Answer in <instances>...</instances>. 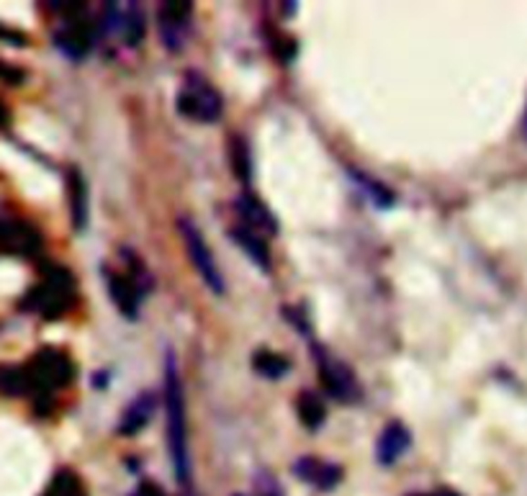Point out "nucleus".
Listing matches in <instances>:
<instances>
[{"instance_id":"obj_1","label":"nucleus","mask_w":527,"mask_h":496,"mask_svg":"<svg viewBox=\"0 0 527 496\" xmlns=\"http://www.w3.org/2000/svg\"><path fill=\"white\" fill-rule=\"evenodd\" d=\"M162 397H165V417H168V450H170L172 473L181 486L191 483V453H188V419H186V391L178 370V357L172 350L165 353L162 366Z\"/></svg>"},{"instance_id":"obj_2","label":"nucleus","mask_w":527,"mask_h":496,"mask_svg":"<svg viewBox=\"0 0 527 496\" xmlns=\"http://www.w3.org/2000/svg\"><path fill=\"white\" fill-rule=\"evenodd\" d=\"M75 304H78V284L70 270L57 263H44L42 281L24 294L18 309L36 314L46 322H55L70 312Z\"/></svg>"},{"instance_id":"obj_3","label":"nucleus","mask_w":527,"mask_h":496,"mask_svg":"<svg viewBox=\"0 0 527 496\" xmlns=\"http://www.w3.org/2000/svg\"><path fill=\"white\" fill-rule=\"evenodd\" d=\"M119 255L124 260V268L114 270L103 265L100 270H103V281H106V288H108V296L114 301V306L121 312V316L134 322L140 316L144 294L152 288V275H150V270L144 268L142 260L127 247Z\"/></svg>"},{"instance_id":"obj_4","label":"nucleus","mask_w":527,"mask_h":496,"mask_svg":"<svg viewBox=\"0 0 527 496\" xmlns=\"http://www.w3.org/2000/svg\"><path fill=\"white\" fill-rule=\"evenodd\" d=\"M26 373H29L31 397L36 401H52V394L59 388H67L75 381V363L65 350L57 347H42L39 353L31 355L26 363Z\"/></svg>"},{"instance_id":"obj_5","label":"nucleus","mask_w":527,"mask_h":496,"mask_svg":"<svg viewBox=\"0 0 527 496\" xmlns=\"http://www.w3.org/2000/svg\"><path fill=\"white\" fill-rule=\"evenodd\" d=\"M175 108L178 114L186 116L191 121H199V124H214L222 119L224 111V100L203 75L199 72H188L181 83V90L175 96Z\"/></svg>"},{"instance_id":"obj_6","label":"nucleus","mask_w":527,"mask_h":496,"mask_svg":"<svg viewBox=\"0 0 527 496\" xmlns=\"http://www.w3.org/2000/svg\"><path fill=\"white\" fill-rule=\"evenodd\" d=\"M178 234H181V242H183V247H186L188 260H191V265H193L196 273L201 275V281L209 285V291H212L214 296H224V294H227L224 275H222V270L216 265L209 244H206L203 234H201L199 224H196L193 219H188V216H181V219H178Z\"/></svg>"},{"instance_id":"obj_7","label":"nucleus","mask_w":527,"mask_h":496,"mask_svg":"<svg viewBox=\"0 0 527 496\" xmlns=\"http://www.w3.org/2000/svg\"><path fill=\"white\" fill-rule=\"evenodd\" d=\"M62 5V14L67 16L65 24L55 29L52 42L57 46V52H62L67 59H86L96 44V29L93 24L83 18V3H57Z\"/></svg>"},{"instance_id":"obj_8","label":"nucleus","mask_w":527,"mask_h":496,"mask_svg":"<svg viewBox=\"0 0 527 496\" xmlns=\"http://www.w3.org/2000/svg\"><path fill=\"white\" fill-rule=\"evenodd\" d=\"M312 342V355L316 370H319V381L325 386L329 397L337 401H357L360 398V383L350 366H345L335 355H329L319 342Z\"/></svg>"},{"instance_id":"obj_9","label":"nucleus","mask_w":527,"mask_h":496,"mask_svg":"<svg viewBox=\"0 0 527 496\" xmlns=\"http://www.w3.org/2000/svg\"><path fill=\"white\" fill-rule=\"evenodd\" d=\"M0 250L16 257H39L44 250L42 232L29 219L0 209Z\"/></svg>"},{"instance_id":"obj_10","label":"nucleus","mask_w":527,"mask_h":496,"mask_svg":"<svg viewBox=\"0 0 527 496\" xmlns=\"http://www.w3.org/2000/svg\"><path fill=\"white\" fill-rule=\"evenodd\" d=\"M191 18H193V3L183 0H165L157 8V31L160 42L168 52H181L191 36Z\"/></svg>"},{"instance_id":"obj_11","label":"nucleus","mask_w":527,"mask_h":496,"mask_svg":"<svg viewBox=\"0 0 527 496\" xmlns=\"http://www.w3.org/2000/svg\"><path fill=\"white\" fill-rule=\"evenodd\" d=\"M294 476L299 481L309 483L316 491H332L337 489L342 481V468L332 460H322V458H312V455H304L294 463Z\"/></svg>"},{"instance_id":"obj_12","label":"nucleus","mask_w":527,"mask_h":496,"mask_svg":"<svg viewBox=\"0 0 527 496\" xmlns=\"http://www.w3.org/2000/svg\"><path fill=\"white\" fill-rule=\"evenodd\" d=\"M234 212L240 213V219H243L244 227H250L257 234H268V237H275L278 234V219H275V213L263 203V201L257 199L255 193L247 188L243 191L237 199H234Z\"/></svg>"},{"instance_id":"obj_13","label":"nucleus","mask_w":527,"mask_h":496,"mask_svg":"<svg viewBox=\"0 0 527 496\" xmlns=\"http://www.w3.org/2000/svg\"><path fill=\"white\" fill-rule=\"evenodd\" d=\"M409 448H412V432L401 422H388L376 439V460L378 466H394Z\"/></svg>"},{"instance_id":"obj_14","label":"nucleus","mask_w":527,"mask_h":496,"mask_svg":"<svg viewBox=\"0 0 527 496\" xmlns=\"http://www.w3.org/2000/svg\"><path fill=\"white\" fill-rule=\"evenodd\" d=\"M229 240L234 242L244 255L253 260V265L263 273H273V260H271V250H268V242L263 240V234H257L250 227L244 224H234L229 229Z\"/></svg>"},{"instance_id":"obj_15","label":"nucleus","mask_w":527,"mask_h":496,"mask_svg":"<svg viewBox=\"0 0 527 496\" xmlns=\"http://www.w3.org/2000/svg\"><path fill=\"white\" fill-rule=\"evenodd\" d=\"M155 407L157 398L152 391L140 394V397L134 398L127 409H124L121 419H119V425H116V432H119L121 438H134V435H140L144 427L150 425V419H152V414H155Z\"/></svg>"},{"instance_id":"obj_16","label":"nucleus","mask_w":527,"mask_h":496,"mask_svg":"<svg viewBox=\"0 0 527 496\" xmlns=\"http://www.w3.org/2000/svg\"><path fill=\"white\" fill-rule=\"evenodd\" d=\"M67 191H70V216H72V229L75 232H83L88 227V183L83 178V172L78 168L67 170Z\"/></svg>"},{"instance_id":"obj_17","label":"nucleus","mask_w":527,"mask_h":496,"mask_svg":"<svg viewBox=\"0 0 527 496\" xmlns=\"http://www.w3.org/2000/svg\"><path fill=\"white\" fill-rule=\"evenodd\" d=\"M0 397L21 398L31 397V383L26 366H11L0 363Z\"/></svg>"},{"instance_id":"obj_18","label":"nucleus","mask_w":527,"mask_h":496,"mask_svg":"<svg viewBox=\"0 0 527 496\" xmlns=\"http://www.w3.org/2000/svg\"><path fill=\"white\" fill-rule=\"evenodd\" d=\"M296 409H299L301 425L306 427V429H312V432H316L319 427L325 425V419H327L325 398L319 397V394H314V391H301Z\"/></svg>"},{"instance_id":"obj_19","label":"nucleus","mask_w":527,"mask_h":496,"mask_svg":"<svg viewBox=\"0 0 527 496\" xmlns=\"http://www.w3.org/2000/svg\"><path fill=\"white\" fill-rule=\"evenodd\" d=\"M253 370H255L260 378L281 381L285 373L291 370V363H288V357L273 353V350H257V353L253 355Z\"/></svg>"},{"instance_id":"obj_20","label":"nucleus","mask_w":527,"mask_h":496,"mask_svg":"<svg viewBox=\"0 0 527 496\" xmlns=\"http://www.w3.org/2000/svg\"><path fill=\"white\" fill-rule=\"evenodd\" d=\"M229 162H232V172L243 185H250L253 181V157H250V147L243 137H232L229 140Z\"/></svg>"},{"instance_id":"obj_21","label":"nucleus","mask_w":527,"mask_h":496,"mask_svg":"<svg viewBox=\"0 0 527 496\" xmlns=\"http://www.w3.org/2000/svg\"><path fill=\"white\" fill-rule=\"evenodd\" d=\"M347 172H350V178L366 191V199L371 201L376 209H391V206H394V193H391V188H386L381 181H376V178H371V175H366V172L360 170Z\"/></svg>"},{"instance_id":"obj_22","label":"nucleus","mask_w":527,"mask_h":496,"mask_svg":"<svg viewBox=\"0 0 527 496\" xmlns=\"http://www.w3.org/2000/svg\"><path fill=\"white\" fill-rule=\"evenodd\" d=\"M119 36L124 39L127 46H137L144 39V11L140 8V3L124 5V21H121Z\"/></svg>"},{"instance_id":"obj_23","label":"nucleus","mask_w":527,"mask_h":496,"mask_svg":"<svg viewBox=\"0 0 527 496\" xmlns=\"http://www.w3.org/2000/svg\"><path fill=\"white\" fill-rule=\"evenodd\" d=\"M44 496H86L80 479L72 470H59Z\"/></svg>"},{"instance_id":"obj_24","label":"nucleus","mask_w":527,"mask_h":496,"mask_svg":"<svg viewBox=\"0 0 527 496\" xmlns=\"http://www.w3.org/2000/svg\"><path fill=\"white\" fill-rule=\"evenodd\" d=\"M257 496H284V491H281L278 481L265 473V476H260V479H257Z\"/></svg>"},{"instance_id":"obj_25","label":"nucleus","mask_w":527,"mask_h":496,"mask_svg":"<svg viewBox=\"0 0 527 496\" xmlns=\"http://www.w3.org/2000/svg\"><path fill=\"white\" fill-rule=\"evenodd\" d=\"M0 80H5V83L16 86V83H21V80H24V72L16 70V67H11V65H5V62H0Z\"/></svg>"},{"instance_id":"obj_26","label":"nucleus","mask_w":527,"mask_h":496,"mask_svg":"<svg viewBox=\"0 0 527 496\" xmlns=\"http://www.w3.org/2000/svg\"><path fill=\"white\" fill-rule=\"evenodd\" d=\"M131 496H165V491L155 481H142Z\"/></svg>"},{"instance_id":"obj_27","label":"nucleus","mask_w":527,"mask_h":496,"mask_svg":"<svg viewBox=\"0 0 527 496\" xmlns=\"http://www.w3.org/2000/svg\"><path fill=\"white\" fill-rule=\"evenodd\" d=\"M412 496H458L456 491L450 489H438V491H429V494H412Z\"/></svg>"},{"instance_id":"obj_28","label":"nucleus","mask_w":527,"mask_h":496,"mask_svg":"<svg viewBox=\"0 0 527 496\" xmlns=\"http://www.w3.org/2000/svg\"><path fill=\"white\" fill-rule=\"evenodd\" d=\"M522 137L527 140V106H525V116H522Z\"/></svg>"},{"instance_id":"obj_29","label":"nucleus","mask_w":527,"mask_h":496,"mask_svg":"<svg viewBox=\"0 0 527 496\" xmlns=\"http://www.w3.org/2000/svg\"><path fill=\"white\" fill-rule=\"evenodd\" d=\"M5 124V108H3V103H0V127Z\"/></svg>"},{"instance_id":"obj_30","label":"nucleus","mask_w":527,"mask_h":496,"mask_svg":"<svg viewBox=\"0 0 527 496\" xmlns=\"http://www.w3.org/2000/svg\"><path fill=\"white\" fill-rule=\"evenodd\" d=\"M237 496H243V494H237Z\"/></svg>"}]
</instances>
